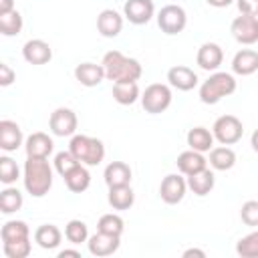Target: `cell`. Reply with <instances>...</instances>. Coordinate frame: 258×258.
Wrapping results in <instances>:
<instances>
[{
  "instance_id": "cell-25",
  "label": "cell",
  "mask_w": 258,
  "mask_h": 258,
  "mask_svg": "<svg viewBox=\"0 0 258 258\" xmlns=\"http://www.w3.org/2000/svg\"><path fill=\"white\" fill-rule=\"evenodd\" d=\"M60 230L54 224H42L34 230V242L44 250H54L60 244Z\"/></svg>"
},
{
  "instance_id": "cell-10",
  "label": "cell",
  "mask_w": 258,
  "mask_h": 258,
  "mask_svg": "<svg viewBox=\"0 0 258 258\" xmlns=\"http://www.w3.org/2000/svg\"><path fill=\"white\" fill-rule=\"evenodd\" d=\"M185 187H187V181L177 175V173H169L163 177L161 185H159V196L165 204L173 206V204H179L185 196Z\"/></svg>"
},
{
  "instance_id": "cell-34",
  "label": "cell",
  "mask_w": 258,
  "mask_h": 258,
  "mask_svg": "<svg viewBox=\"0 0 258 258\" xmlns=\"http://www.w3.org/2000/svg\"><path fill=\"white\" fill-rule=\"evenodd\" d=\"M64 236L71 244H81V242H87L89 240V230H87V224L83 220H71L64 228Z\"/></svg>"
},
{
  "instance_id": "cell-38",
  "label": "cell",
  "mask_w": 258,
  "mask_h": 258,
  "mask_svg": "<svg viewBox=\"0 0 258 258\" xmlns=\"http://www.w3.org/2000/svg\"><path fill=\"white\" fill-rule=\"evenodd\" d=\"M2 250L8 258H26L30 254V240H18V242H4Z\"/></svg>"
},
{
  "instance_id": "cell-37",
  "label": "cell",
  "mask_w": 258,
  "mask_h": 258,
  "mask_svg": "<svg viewBox=\"0 0 258 258\" xmlns=\"http://www.w3.org/2000/svg\"><path fill=\"white\" fill-rule=\"evenodd\" d=\"M77 165H81V161L71 153V151H60V153H56V157H54V169L64 177L69 171H73Z\"/></svg>"
},
{
  "instance_id": "cell-40",
  "label": "cell",
  "mask_w": 258,
  "mask_h": 258,
  "mask_svg": "<svg viewBox=\"0 0 258 258\" xmlns=\"http://www.w3.org/2000/svg\"><path fill=\"white\" fill-rule=\"evenodd\" d=\"M238 8H240V14L258 16V0H238Z\"/></svg>"
},
{
  "instance_id": "cell-20",
  "label": "cell",
  "mask_w": 258,
  "mask_h": 258,
  "mask_svg": "<svg viewBox=\"0 0 258 258\" xmlns=\"http://www.w3.org/2000/svg\"><path fill=\"white\" fill-rule=\"evenodd\" d=\"M75 77L81 85L85 87H97L103 79H105V69L103 64H95V62H81L75 69Z\"/></svg>"
},
{
  "instance_id": "cell-35",
  "label": "cell",
  "mask_w": 258,
  "mask_h": 258,
  "mask_svg": "<svg viewBox=\"0 0 258 258\" xmlns=\"http://www.w3.org/2000/svg\"><path fill=\"white\" fill-rule=\"evenodd\" d=\"M236 252L242 258H258V230L240 238L236 244Z\"/></svg>"
},
{
  "instance_id": "cell-33",
  "label": "cell",
  "mask_w": 258,
  "mask_h": 258,
  "mask_svg": "<svg viewBox=\"0 0 258 258\" xmlns=\"http://www.w3.org/2000/svg\"><path fill=\"white\" fill-rule=\"evenodd\" d=\"M99 232H107V234H115V236H121L123 230H125V222L121 216L117 214H105L99 218V224H97Z\"/></svg>"
},
{
  "instance_id": "cell-32",
  "label": "cell",
  "mask_w": 258,
  "mask_h": 258,
  "mask_svg": "<svg viewBox=\"0 0 258 258\" xmlns=\"http://www.w3.org/2000/svg\"><path fill=\"white\" fill-rule=\"evenodd\" d=\"M22 30V16L18 10H12V12H6V14H0V32L4 36H14Z\"/></svg>"
},
{
  "instance_id": "cell-23",
  "label": "cell",
  "mask_w": 258,
  "mask_h": 258,
  "mask_svg": "<svg viewBox=\"0 0 258 258\" xmlns=\"http://www.w3.org/2000/svg\"><path fill=\"white\" fill-rule=\"evenodd\" d=\"M175 163H177V169H179L183 175H191V173H196V171H202L208 161H206V157H204L200 151L189 149V151L179 153Z\"/></svg>"
},
{
  "instance_id": "cell-18",
  "label": "cell",
  "mask_w": 258,
  "mask_h": 258,
  "mask_svg": "<svg viewBox=\"0 0 258 258\" xmlns=\"http://www.w3.org/2000/svg\"><path fill=\"white\" fill-rule=\"evenodd\" d=\"M232 71L236 75H242V77H248V75L256 73L258 71V52L252 50V48L238 50L232 58Z\"/></svg>"
},
{
  "instance_id": "cell-2",
  "label": "cell",
  "mask_w": 258,
  "mask_h": 258,
  "mask_svg": "<svg viewBox=\"0 0 258 258\" xmlns=\"http://www.w3.org/2000/svg\"><path fill=\"white\" fill-rule=\"evenodd\" d=\"M103 69H105V77L113 83H123V81H137L143 73L139 60L125 56L119 50H109L103 56Z\"/></svg>"
},
{
  "instance_id": "cell-17",
  "label": "cell",
  "mask_w": 258,
  "mask_h": 258,
  "mask_svg": "<svg viewBox=\"0 0 258 258\" xmlns=\"http://www.w3.org/2000/svg\"><path fill=\"white\" fill-rule=\"evenodd\" d=\"M198 64L204 69V71H216L222 60H224V52L220 48V44L216 42H204L198 50V56H196Z\"/></svg>"
},
{
  "instance_id": "cell-16",
  "label": "cell",
  "mask_w": 258,
  "mask_h": 258,
  "mask_svg": "<svg viewBox=\"0 0 258 258\" xmlns=\"http://www.w3.org/2000/svg\"><path fill=\"white\" fill-rule=\"evenodd\" d=\"M22 145V131L18 123L10 119L0 121V149L4 151H16Z\"/></svg>"
},
{
  "instance_id": "cell-43",
  "label": "cell",
  "mask_w": 258,
  "mask_h": 258,
  "mask_svg": "<svg viewBox=\"0 0 258 258\" xmlns=\"http://www.w3.org/2000/svg\"><path fill=\"white\" fill-rule=\"evenodd\" d=\"M210 6H214V8H226V6H230L234 0H206Z\"/></svg>"
},
{
  "instance_id": "cell-42",
  "label": "cell",
  "mask_w": 258,
  "mask_h": 258,
  "mask_svg": "<svg viewBox=\"0 0 258 258\" xmlns=\"http://www.w3.org/2000/svg\"><path fill=\"white\" fill-rule=\"evenodd\" d=\"M14 10V0H0V14L12 12Z\"/></svg>"
},
{
  "instance_id": "cell-39",
  "label": "cell",
  "mask_w": 258,
  "mask_h": 258,
  "mask_svg": "<svg viewBox=\"0 0 258 258\" xmlns=\"http://www.w3.org/2000/svg\"><path fill=\"white\" fill-rule=\"evenodd\" d=\"M240 218L246 226H258V202L256 200L244 202L240 210Z\"/></svg>"
},
{
  "instance_id": "cell-15",
  "label": "cell",
  "mask_w": 258,
  "mask_h": 258,
  "mask_svg": "<svg viewBox=\"0 0 258 258\" xmlns=\"http://www.w3.org/2000/svg\"><path fill=\"white\" fill-rule=\"evenodd\" d=\"M167 81L171 87H175L177 91H191L196 85H198V75L189 69V67H183V64H177V67H171L167 71Z\"/></svg>"
},
{
  "instance_id": "cell-19",
  "label": "cell",
  "mask_w": 258,
  "mask_h": 258,
  "mask_svg": "<svg viewBox=\"0 0 258 258\" xmlns=\"http://www.w3.org/2000/svg\"><path fill=\"white\" fill-rule=\"evenodd\" d=\"M52 145L54 143L46 133L36 131L32 135H28L24 147H26V155L28 157H48L52 153Z\"/></svg>"
},
{
  "instance_id": "cell-5",
  "label": "cell",
  "mask_w": 258,
  "mask_h": 258,
  "mask_svg": "<svg viewBox=\"0 0 258 258\" xmlns=\"http://www.w3.org/2000/svg\"><path fill=\"white\" fill-rule=\"evenodd\" d=\"M141 105L147 113L151 115H157V113H163L169 105H171V91L167 85H161V83H153L149 85L145 91H143V97H141Z\"/></svg>"
},
{
  "instance_id": "cell-9",
  "label": "cell",
  "mask_w": 258,
  "mask_h": 258,
  "mask_svg": "<svg viewBox=\"0 0 258 258\" xmlns=\"http://www.w3.org/2000/svg\"><path fill=\"white\" fill-rule=\"evenodd\" d=\"M77 125H79V121H77L75 111H71L67 107L54 109L50 119H48V127H50V131L56 137H71V135H75Z\"/></svg>"
},
{
  "instance_id": "cell-1",
  "label": "cell",
  "mask_w": 258,
  "mask_h": 258,
  "mask_svg": "<svg viewBox=\"0 0 258 258\" xmlns=\"http://www.w3.org/2000/svg\"><path fill=\"white\" fill-rule=\"evenodd\" d=\"M24 187L30 196L42 198L52 187V167L46 157H28L24 163Z\"/></svg>"
},
{
  "instance_id": "cell-36",
  "label": "cell",
  "mask_w": 258,
  "mask_h": 258,
  "mask_svg": "<svg viewBox=\"0 0 258 258\" xmlns=\"http://www.w3.org/2000/svg\"><path fill=\"white\" fill-rule=\"evenodd\" d=\"M18 173H20V169L12 157H8V155L0 157V181L2 183H6V185L14 183L18 179Z\"/></svg>"
},
{
  "instance_id": "cell-8",
  "label": "cell",
  "mask_w": 258,
  "mask_h": 258,
  "mask_svg": "<svg viewBox=\"0 0 258 258\" xmlns=\"http://www.w3.org/2000/svg\"><path fill=\"white\" fill-rule=\"evenodd\" d=\"M230 30L240 44H254L258 42V16L240 14L232 20Z\"/></svg>"
},
{
  "instance_id": "cell-45",
  "label": "cell",
  "mask_w": 258,
  "mask_h": 258,
  "mask_svg": "<svg viewBox=\"0 0 258 258\" xmlns=\"http://www.w3.org/2000/svg\"><path fill=\"white\" fill-rule=\"evenodd\" d=\"M64 256H81V252H77V250H60L58 252V258H64Z\"/></svg>"
},
{
  "instance_id": "cell-29",
  "label": "cell",
  "mask_w": 258,
  "mask_h": 258,
  "mask_svg": "<svg viewBox=\"0 0 258 258\" xmlns=\"http://www.w3.org/2000/svg\"><path fill=\"white\" fill-rule=\"evenodd\" d=\"M2 244L4 242H18V240H30V230L22 220H10L0 230Z\"/></svg>"
},
{
  "instance_id": "cell-13",
  "label": "cell",
  "mask_w": 258,
  "mask_h": 258,
  "mask_svg": "<svg viewBox=\"0 0 258 258\" xmlns=\"http://www.w3.org/2000/svg\"><path fill=\"white\" fill-rule=\"evenodd\" d=\"M22 56L30 64H46L52 58V48L48 46V42H44L40 38H32L24 44Z\"/></svg>"
},
{
  "instance_id": "cell-11",
  "label": "cell",
  "mask_w": 258,
  "mask_h": 258,
  "mask_svg": "<svg viewBox=\"0 0 258 258\" xmlns=\"http://www.w3.org/2000/svg\"><path fill=\"white\" fill-rule=\"evenodd\" d=\"M153 12V0H127L123 6V14L131 24H147Z\"/></svg>"
},
{
  "instance_id": "cell-6",
  "label": "cell",
  "mask_w": 258,
  "mask_h": 258,
  "mask_svg": "<svg viewBox=\"0 0 258 258\" xmlns=\"http://www.w3.org/2000/svg\"><path fill=\"white\" fill-rule=\"evenodd\" d=\"M212 133H214V139H218L222 145H232V143L242 139L244 127H242V121L238 117L222 115V117L216 119V123L212 127Z\"/></svg>"
},
{
  "instance_id": "cell-24",
  "label": "cell",
  "mask_w": 258,
  "mask_h": 258,
  "mask_svg": "<svg viewBox=\"0 0 258 258\" xmlns=\"http://www.w3.org/2000/svg\"><path fill=\"white\" fill-rule=\"evenodd\" d=\"M107 200H109V206L113 210H129L135 202V194H133L129 183L127 185H113V187H109Z\"/></svg>"
},
{
  "instance_id": "cell-26",
  "label": "cell",
  "mask_w": 258,
  "mask_h": 258,
  "mask_svg": "<svg viewBox=\"0 0 258 258\" xmlns=\"http://www.w3.org/2000/svg\"><path fill=\"white\" fill-rule=\"evenodd\" d=\"M187 145H189V149L200 151V153L210 151L214 145V133L208 131L206 127H194L187 131Z\"/></svg>"
},
{
  "instance_id": "cell-31",
  "label": "cell",
  "mask_w": 258,
  "mask_h": 258,
  "mask_svg": "<svg viewBox=\"0 0 258 258\" xmlns=\"http://www.w3.org/2000/svg\"><path fill=\"white\" fill-rule=\"evenodd\" d=\"M22 194L16 189V187H6L2 194H0V210L2 214H12V212H18L22 208Z\"/></svg>"
},
{
  "instance_id": "cell-12",
  "label": "cell",
  "mask_w": 258,
  "mask_h": 258,
  "mask_svg": "<svg viewBox=\"0 0 258 258\" xmlns=\"http://www.w3.org/2000/svg\"><path fill=\"white\" fill-rule=\"evenodd\" d=\"M119 238L115 234H107V232H97L89 238V252L93 256H111L113 252L119 250Z\"/></svg>"
},
{
  "instance_id": "cell-27",
  "label": "cell",
  "mask_w": 258,
  "mask_h": 258,
  "mask_svg": "<svg viewBox=\"0 0 258 258\" xmlns=\"http://www.w3.org/2000/svg\"><path fill=\"white\" fill-rule=\"evenodd\" d=\"M62 179H64L67 187H69L71 191H75V194H83V191L91 185V173H89V169H87L83 163L77 165L73 171H69Z\"/></svg>"
},
{
  "instance_id": "cell-44",
  "label": "cell",
  "mask_w": 258,
  "mask_h": 258,
  "mask_svg": "<svg viewBox=\"0 0 258 258\" xmlns=\"http://www.w3.org/2000/svg\"><path fill=\"white\" fill-rule=\"evenodd\" d=\"M183 256H185V258H189V256L206 258V252H204V250H198V248H189V250H185V252H183Z\"/></svg>"
},
{
  "instance_id": "cell-14",
  "label": "cell",
  "mask_w": 258,
  "mask_h": 258,
  "mask_svg": "<svg viewBox=\"0 0 258 258\" xmlns=\"http://www.w3.org/2000/svg\"><path fill=\"white\" fill-rule=\"evenodd\" d=\"M123 28V16L113 10V8H107L103 10L99 16H97V30L107 36V38H115Z\"/></svg>"
},
{
  "instance_id": "cell-3",
  "label": "cell",
  "mask_w": 258,
  "mask_h": 258,
  "mask_svg": "<svg viewBox=\"0 0 258 258\" xmlns=\"http://www.w3.org/2000/svg\"><path fill=\"white\" fill-rule=\"evenodd\" d=\"M236 91V79L230 73H214L200 87V99L206 105H216Z\"/></svg>"
},
{
  "instance_id": "cell-7",
  "label": "cell",
  "mask_w": 258,
  "mask_h": 258,
  "mask_svg": "<svg viewBox=\"0 0 258 258\" xmlns=\"http://www.w3.org/2000/svg\"><path fill=\"white\" fill-rule=\"evenodd\" d=\"M157 24L165 34H179L187 24V14L177 4H167L157 14Z\"/></svg>"
},
{
  "instance_id": "cell-4",
  "label": "cell",
  "mask_w": 258,
  "mask_h": 258,
  "mask_svg": "<svg viewBox=\"0 0 258 258\" xmlns=\"http://www.w3.org/2000/svg\"><path fill=\"white\" fill-rule=\"evenodd\" d=\"M69 151L85 165H99L105 157V145L97 137L89 135H73L69 143Z\"/></svg>"
},
{
  "instance_id": "cell-21",
  "label": "cell",
  "mask_w": 258,
  "mask_h": 258,
  "mask_svg": "<svg viewBox=\"0 0 258 258\" xmlns=\"http://www.w3.org/2000/svg\"><path fill=\"white\" fill-rule=\"evenodd\" d=\"M105 183L109 187L113 185H127L131 181V167L125 161H111L105 167Z\"/></svg>"
},
{
  "instance_id": "cell-46",
  "label": "cell",
  "mask_w": 258,
  "mask_h": 258,
  "mask_svg": "<svg viewBox=\"0 0 258 258\" xmlns=\"http://www.w3.org/2000/svg\"><path fill=\"white\" fill-rule=\"evenodd\" d=\"M250 143H252V149L258 153V129L252 133V139H250Z\"/></svg>"
},
{
  "instance_id": "cell-30",
  "label": "cell",
  "mask_w": 258,
  "mask_h": 258,
  "mask_svg": "<svg viewBox=\"0 0 258 258\" xmlns=\"http://www.w3.org/2000/svg\"><path fill=\"white\" fill-rule=\"evenodd\" d=\"M236 163V153L230 147H214L210 151V165L218 171L232 169Z\"/></svg>"
},
{
  "instance_id": "cell-22",
  "label": "cell",
  "mask_w": 258,
  "mask_h": 258,
  "mask_svg": "<svg viewBox=\"0 0 258 258\" xmlns=\"http://www.w3.org/2000/svg\"><path fill=\"white\" fill-rule=\"evenodd\" d=\"M214 183H216V177H214V173L208 167H204L202 171H196V173L187 175V187L196 196H208L214 189Z\"/></svg>"
},
{
  "instance_id": "cell-28",
  "label": "cell",
  "mask_w": 258,
  "mask_h": 258,
  "mask_svg": "<svg viewBox=\"0 0 258 258\" xmlns=\"http://www.w3.org/2000/svg\"><path fill=\"white\" fill-rule=\"evenodd\" d=\"M113 99L119 105H133L139 99V87L137 81H123L113 83Z\"/></svg>"
},
{
  "instance_id": "cell-41",
  "label": "cell",
  "mask_w": 258,
  "mask_h": 258,
  "mask_svg": "<svg viewBox=\"0 0 258 258\" xmlns=\"http://www.w3.org/2000/svg\"><path fill=\"white\" fill-rule=\"evenodd\" d=\"M14 77H16L14 71H12L8 64L2 62V64H0V85H2V87H8V85L14 81Z\"/></svg>"
}]
</instances>
